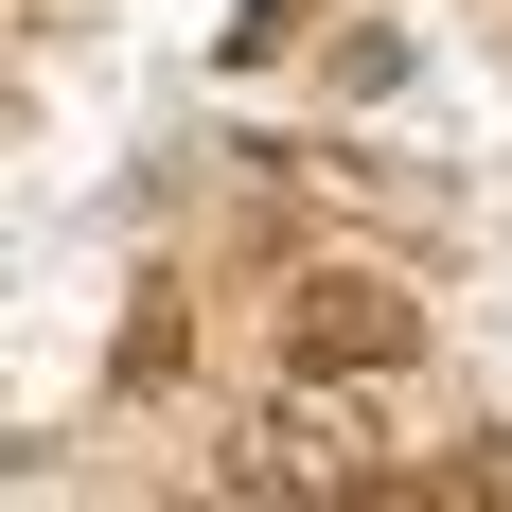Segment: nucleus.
Here are the masks:
<instances>
[{"mask_svg":"<svg viewBox=\"0 0 512 512\" xmlns=\"http://www.w3.org/2000/svg\"><path fill=\"white\" fill-rule=\"evenodd\" d=\"M212 477H230V495H389V442H371V407L336 371H301V389H265V407L212 442Z\"/></svg>","mask_w":512,"mask_h":512,"instance_id":"1","label":"nucleus"},{"mask_svg":"<svg viewBox=\"0 0 512 512\" xmlns=\"http://www.w3.org/2000/svg\"><path fill=\"white\" fill-rule=\"evenodd\" d=\"M195 371V318H177V283H142V318H124V389H177Z\"/></svg>","mask_w":512,"mask_h":512,"instance_id":"3","label":"nucleus"},{"mask_svg":"<svg viewBox=\"0 0 512 512\" xmlns=\"http://www.w3.org/2000/svg\"><path fill=\"white\" fill-rule=\"evenodd\" d=\"M424 354V301L389 265H283V371H336V389H389Z\"/></svg>","mask_w":512,"mask_h":512,"instance_id":"2","label":"nucleus"}]
</instances>
